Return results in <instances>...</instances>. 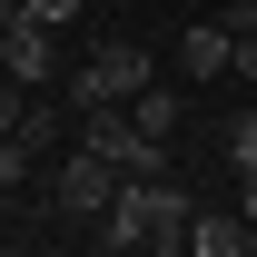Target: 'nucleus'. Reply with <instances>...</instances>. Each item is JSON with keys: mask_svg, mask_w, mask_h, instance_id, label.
Wrapping results in <instances>:
<instances>
[{"mask_svg": "<svg viewBox=\"0 0 257 257\" xmlns=\"http://www.w3.org/2000/svg\"><path fill=\"white\" fill-rule=\"evenodd\" d=\"M149 89V50L139 40H99L89 69H69V109H128Z\"/></svg>", "mask_w": 257, "mask_h": 257, "instance_id": "1", "label": "nucleus"}, {"mask_svg": "<svg viewBox=\"0 0 257 257\" xmlns=\"http://www.w3.org/2000/svg\"><path fill=\"white\" fill-rule=\"evenodd\" d=\"M79 149H99V159L128 168V178H159L168 168V139H149L128 109H79Z\"/></svg>", "mask_w": 257, "mask_h": 257, "instance_id": "2", "label": "nucleus"}, {"mask_svg": "<svg viewBox=\"0 0 257 257\" xmlns=\"http://www.w3.org/2000/svg\"><path fill=\"white\" fill-rule=\"evenodd\" d=\"M119 178H128V168H109L99 149H69V159L50 168V198H60V218H69V227H99V208L119 198Z\"/></svg>", "mask_w": 257, "mask_h": 257, "instance_id": "3", "label": "nucleus"}, {"mask_svg": "<svg viewBox=\"0 0 257 257\" xmlns=\"http://www.w3.org/2000/svg\"><path fill=\"white\" fill-rule=\"evenodd\" d=\"M0 69H10L20 89H50V79H60V30H40L30 10H20V20L0 30Z\"/></svg>", "mask_w": 257, "mask_h": 257, "instance_id": "4", "label": "nucleus"}, {"mask_svg": "<svg viewBox=\"0 0 257 257\" xmlns=\"http://www.w3.org/2000/svg\"><path fill=\"white\" fill-rule=\"evenodd\" d=\"M188 218H198V198L159 168V178H149V247H159V257H188Z\"/></svg>", "mask_w": 257, "mask_h": 257, "instance_id": "5", "label": "nucleus"}, {"mask_svg": "<svg viewBox=\"0 0 257 257\" xmlns=\"http://www.w3.org/2000/svg\"><path fill=\"white\" fill-rule=\"evenodd\" d=\"M188 257H257V218L247 208H198L188 218Z\"/></svg>", "mask_w": 257, "mask_h": 257, "instance_id": "6", "label": "nucleus"}, {"mask_svg": "<svg viewBox=\"0 0 257 257\" xmlns=\"http://www.w3.org/2000/svg\"><path fill=\"white\" fill-rule=\"evenodd\" d=\"M178 69H188V79H227V20H198V30L178 40Z\"/></svg>", "mask_w": 257, "mask_h": 257, "instance_id": "7", "label": "nucleus"}, {"mask_svg": "<svg viewBox=\"0 0 257 257\" xmlns=\"http://www.w3.org/2000/svg\"><path fill=\"white\" fill-rule=\"evenodd\" d=\"M128 119L149 128V139H168V128H178V89H159V79H149V89L128 99Z\"/></svg>", "mask_w": 257, "mask_h": 257, "instance_id": "8", "label": "nucleus"}, {"mask_svg": "<svg viewBox=\"0 0 257 257\" xmlns=\"http://www.w3.org/2000/svg\"><path fill=\"white\" fill-rule=\"evenodd\" d=\"M218 149H227V168L247 178V168H257V109H237V119L218 128Z\"/></svg>", "mask_w": 257, "mask_h": 257, "instance_id": "9", "label": "nucleus"}, {"mask_svg": "<svg viewBox=\"0 0 257 257\" xmlns=\"http://www.w3.org/2000/svg\"><path fill=\"white\" fill-rule=\"evenodd\" d=\"M10 139H30V159H50V149H60V109H50V99H30V119L10 128Z\"/></svg>", "mask_w": 257, "mask_h": 257, "instance_id": "10", "label": "nucleus"}, {"mask_svg": "<svg viewBox=\"0 0 257 257\" xmlns=\"http://www.w3.org/2000/svg\"><path fill=\"white\" fill-rule=\"evenodd\" d=\"M20 178H30V139H10V128H0V198L20 188Z\"/></svg>", "mask_w": 257, "mask_h": 257, "instance_id": "11", "label": "nucleus"}, {"mask_svg": "<svg viewBox=\"0 0 257 257\" xmlns=\"http://www.w3.org/2000/svg\"><path fill=\"white\" fill-rule=\"evenodd\" d=\"M227 79H257V20H247V30H227Z\"/></svg>", "mask_w": 257, "mask_h": 257, "instance_id": "12", "label": "nucleus"}, {"mask_svg": "<svg viewBox=\"0 0 257 257\" xmlns=\"http://www.w3.org/2000/svg\"><path fill=\"white\" fill-rule=\"evenodd\" d=\"M20 10H30L40 30H69V20H79V0H20Z\"/></svg>", "mask_w": 257, "mask_h": 257, "instance_id": "13", "label": "nucleus"}, {"mask_svg": "<svg viewBox=\"0 0 257 257\" xmlns=\"http://www.w3.org/2000/svg\"><path fill=\"white\" fill-rule=\"evenodd\" d=\"M20 119H30V89H20V79L0 69V128H20Z\"/></svg>", "mask_w": 257, "mask_h": 257, "instance_id": "14", "label": "nucleus"}, {"mask_svg": "<svg viewBox=\"0 0 257 257\" xmlns=\"http://www.w3.org/2000/svg\"><path fill=\"white\" fill-rule=\"evenodd\" d=\"M237 208H247V218H257V168H247V178H237Z\"/></svg>", "mask_w": 257, "mask_h": 257, "instance_id": "15", "label": "nucleus"}, {"mask_svg": "<svg viewBox=\"0 0 257 257\" xmlns=\"http://www.w3.org/2000/svg\"><path fill=\"white\" fill-rule=\"evenodd\" d=\"M10 20H20V0H0V30H10Z\"/></svg>", "mask_w": 257, "mask_h": 257, "instance_id": "16", "label": "nucleus"}]
</instances>
